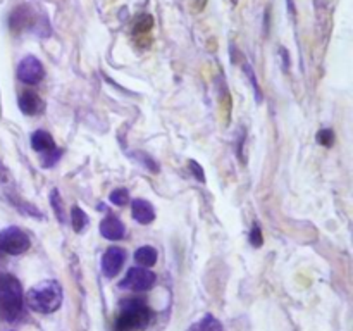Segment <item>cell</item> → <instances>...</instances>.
<instances>
[{
  "label": "cell",
  "mask_w": 353,
  "mask_h": 331,
  "mask_svg": "<svg viewBox=\"0 0 353 331\" xmlns=\"http://www.w3.org/2000/svg\"><path fill=\"white\" fill-rule=\"evenodd\" d=\"M25 314L23 286L16 276L0 271V319L16 323Z\"/></svg>",
  "instance_id": "1"
},
{
  "label": "cell",
  "mask_w": 353,
  "mask_h": 331,
  "mask_svg": "<svg viewBox=\"0 0 353 331\" xmlns=\"http://www.w3.org/2000/svg\"><path fill=\"white\" fill-rule=\"evenodd\" d=\"M26 303L30 309L40 314L56 312L62 303V286L56 279H45L32 286L26 293Z\"/></svg>",
  "instance_id": "2"
},
{
  "label": "cell",
  "mask_w": 353,
  "mask_h": 331,
  "mask_svg": "<svg viewBox=\"0 0 353 331\" xmlns=\"http://www.w3.org/2000/svg\"><path fill=\"white\" fill-rule=\"evenodd\" d=\"M9 28L14 33L33 32L38 33L40 36L50 35V25L47 21V16L38 14V11L30 4H19L18 8L12 9V12L9 14Z\"/></svg>",
  "instance_id": "3"
},
{
  "label": "cell",
  "mask_w": 353,
  "mask_h": 331,
  "mask_svg": "<svg viewBox=\"0 0 353 331\" xmlns=\"http://www.w3.org/2000/svg\"><path fill=\"white\" fill-rule=\"evenodd\" d=\"M150 321L152 312L144 300H123L115 319V331H141L150 324Z\"/></svg>",
  "instance_id": "4"
},
{
  "label": "cell",
  "mask_w": 353,
  "mask_h": 331,
  "mask_svg": "<svg viewBox=\"0 0 353 331\" xmlns=\"http://www.w3.org/2000/svg\"><path fill=\"white\" fill-rule=\"evenodd\" d=\"M32 247V240L18 226H9L0 231V252L9 255H21Z\"/></svg>",
  "instance_id": "5"
},
{
  "label": "cell",
  "mask_w": 353,
  "mask_h": 331,
  "mask_svg": "<svg viewBox=\"0 0 353 331\" xmlns=\"http://www.w3.org/2000/svg\"><path fill=\"white\" fill-rule=\"evenodd\" d=\"M157 281V276L144 266L131 268L119 283L121 290H130V292H148Z\"/></svg>",
  "instance_id": "6"
},
{
  "label": "cell",
  "mask_w": 353,
  "mask_h": 331,
  "mask_svg": "<svg viewBox=\"0 0 353 331\" xmlns=\"http://www.w3.org/2000/svg\"><path fill=\"white\" fill-rule=\"evenodd\" d=\"M18 78L26 85H36L45 78V67L35 56H26L18 64Z\"/></svg>",
  "instance_id": "7"
},
{
  "label": "cell",
  "mask_w": 353,
  "mask_h": 331,
  "mask_svg": "<svg viewBox=\"0 0 353 331\" xmlns=\"http://www.w3.org/2000/svg\"><path fill=\"white\" fill-rule=\"evenodd\" d=\"M126 262V250L121 247H111L102 255V273L105 278H114L119 275Z\"/></svg>",
  "instance_id": "8"
},
{
  "label": "cell",
  "mask_w": 353,
  "mask_h": 331,
  "mask_svg": "<svg viewBox=\"0 0 353 331\" xmlns=\"http://www.w3.org/2000/svg\"><path fill=\"white\" fill-rule=\"evenodd\" d=\"M100 235L111 242L121 240V238H124V235H126V226H124V223L119 217L107 216L104 217V221L100 223Z\"/></svg>",
  "instance_id": "9"
},
{
  "label": "cell",
  "mask_w": 353,
  "mask_h": 331,
  "mask_svg": "<svg viewBox=\"0 0 353 331\" xmlns=\"http://www.w3.org/2000/svg\"><path fill=\"white\" fill-rule=\"evenodd\" d=\"M18 105L21 109L23 114L26 116H36L42 114L45 109V102L35 94V92H23L18 98Z\"/></svg>",
  "instance_id": "10"
},
{
  "label": "cell",
  "mask_w": 353,
  "mask_h": 331,
  "mask_svg": "<svg viewBox=\"0 0 353 331\" xmlns=\"http://www.w3.org/2000/svg\"><path fill=\"white\" fill-rule=\"evenodd\" d=\"M131 216L137 223L140 224H150L155 220V209L148 200L145 199H135L131 202Z\"/></svg>",
  "instance_id": "11"
},
{
  "label": "cell",
  "mask_w": 353,
  "mask_h": 331,
  "mask_svg": "<svg viewBox=\"0 0 353 331\" xmlns=\"http://www.w3.org/2000/svg\"><path fill=\"white\" fill-rule=\"evenodd\" d=\"M32 149L35 150V152H40L42 156H47V153L54 152L57 147H56V142H54L52 135H50L49 131H45V129H38V131H35L32 135Z\"/></svg>",
  "instance_id": "12"
},
{
  "label": "cell",
  "mask_w": 353,
  "mask_h": 331,
  "mask_svg": "<svg viewBox=\"0 0 353 331\" xmlns=\"http://www.w3.org/2000/svg\"><path fill=\"white\" fill-rule=\"evenodd\" d=\"M135 261L144 268H152L157 262V250L150 245H144L135 252Z\"/></svg>",
  "instance_id": "13"
},
{
  "label": "cell",
  "mask_w": 353,
  "mask_h": 331,
  "mask_svg": "<svg viewBox=\"0 0 353 331\" xmlns=\"http://www.w3.org/2000/svg\"><path fill=\"white\" fill-rule=\"evenodd\" d=\"M190 331H224L223 324H220L219 319H216L214 316L207 314L196 324H193Z\"/></svg>",
  "instance_id": "14"
},
{
  "label": "cell",
  "mask_w": 353,
  "mask_h": 331,
  "mask_svg": "<svg viewBox=\"0 0 353 331\" xmlns=\"http://www.w3.org/2000/svg\"><path fill=\"white\" fill-rule=\"evenodd\" d=\"M71 224H73V230L76 233H81L88 226V216L81 207H73V211H71Z\"/></svg>",
  "instance_id": "15"
},
{
  "label": "cell",
  "mask_w": 353,
  "mask_h": 331,
  "mask_svg": "<svg viewBox=\"0 0 353 331\" xmlns=\"http://www.w3.org/2000/svg\"><path fill=\"white\" fill-rule=\"evenodd\" d=\"M49 200H50V206H52L54 213H56V217L59 220V223H64V221H66V211H64V202H62V199H60L59 190L54 189L52 192H50Z\"/></svg>",
  "instance_id": "16"
},
{
  "label": "cell",
  "mask_w": 353,
  "mask_h": 331,
  "mask_svg": "<svg viewBox=\"0 0 353 331\" xmlns=\"http://www.w3.org/2000/svg\"><path fill=\"white\" fill-rule=\"evenodd\" d=\"M152 25H154V21H152V18L148 14H141V16H138L137 18V21H135V30L133 32L137 33H150V30H152Z\"/></svg>",
  "instance_id": "17"
},
{
  "label": "cell",
  "mask_w": 353,
  "mask_h": 331,
  "mask_svg": "<svg viewBox=\"0 0 353 331\" xmlns=\"http://www.w3.org/2000/svg\"><path fill=\"white\" fill-rule=\"evenodd\" d=\"M109 199H111V202L114 204V206H126V204L130 202V193H128L126 189H115Z\"/></svg>",
  "instance_id": "18"
},
{
  "label": "cell",
  "mask_w": 353,
  "mask_h": 331,
  "mask_svg": "<svg viewBox=\"0 0 353 331\" xmlns=\"http://www.w3.org/2000/svg\"><path fill=\"white\" fill-rule=\"evenodd\" d=\"M243 71H245V73H247V76H249V80H250V83H252L253 90H255V98H257V100H259V102H262V92H260L259 81H257L255 74H253L252 66L245 63V64H243Z\"/></svg>",
  "instance_id": "19"
},
{
  "label": "cell",
  "mask_w": 353,
  "mask_h": 331,
  "mask_svg": "<svg viewBox=\"0 0 353 331\" xmlns=\"http://www.w3.org/2000/svg\"><path fill=\"white\" fill-rule=\"evenodd\" d=\"M317 142L324 147H332L334 145V133L331 129H321L317 133Z\"/></svg>",
  "instance_id": "20"
},
{
  "label": "cell",
  "mask_w": 353,
  "mask_h": 331,
  "mask_svg": "<svg viewBox=\"0 0 353 331\" xmlns=\"http://www.w3.org/2000/svg\"><path fill=\"white\" fill-rule=\"evenodd\" d=\"M250 244H252L253 247H262L264 244L262 230H260V226H257V224H253L252 231H250Z\"/></svg>",
  "instance_id": "21"
},
{
  "label": "cell",
  "mask_w": 353,
  "mask_h": 331,
  "mask_svg": "<svg viewBox=\"0 0 353 331\" xmlns=\"http://www.w3.org/2000/svg\"><path fill=\"white\" fill-rule=\"evenodd\" d=\"M190 169L193 171V175H195V178L198 180V182H205V176H203V171H202V166H198V164L195 162V160H190Z\"/></svg>",
  "instance_id": "22"
},
{
  "label": "cell",
  "mask_w": 353,
  "mask_h": 331,
  "mask_svg": "<svg viewBox=\"0 0 353 331\" xmlns=\"http://www.w3.org/2000/svg\"><path fill=\"white\" fill-rule=\"evenodd\" d=\"M288 4H290V11L293 12V0H288Z\"/></svg>",
  "instance_id": "23"
},
{
  "label": "cell",
  "mask_w": 353,
  "mask_h": 331,
  "mask_svg": "<svg viewBox=\"0 0 353 331\" xmlns=\"http://www.w3.org/2000/svg\"><path fill=\"white\" fill-rule=\"evenodd\" d=\"M233 2H234V4H236V2H238V0H233Z\"/></svg>",
  "instance_id": "24"
}]
</instances>
